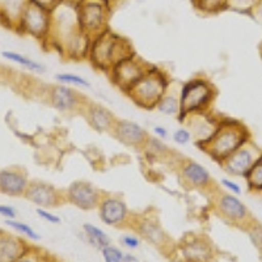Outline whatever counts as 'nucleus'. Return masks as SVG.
I'll return each instance as SVG.
<instances>
[{
    "instance_id": "obj_22",
    "label": "nucleus",
    "mask_w": 262,
    "mask_h": 262,
    "mask_svg": "<svg viewBox=\"0 0 262 262\" xmlns=\"http://www.w3.org/2000/svg\"><path fill=\"white\" fill-rule=\"evenodd\" d=\"M159 113L164 114L168 117H177L179 118L180 113H181V102H180V92H172L170 88L164 93L163 97L160 98V101L158 102L155 107Z\"/></svg>"
},
{
    "instance_id": "obj_18",
    "label": "nucleus",
    "mask_w": 262,
    "mask_h": 262,
    "mask_svg": "<svg viewBox=\"0 0 262 262\" xmlns=\"http://www.w3.org/2000/svg\"><path fill=\"white\" fill-rule=\"evenodd\" d=\"M49 98H50V104L57 111L63 112V113L79 111V109L81 112L85 102L88 101L81 96L80 92L64 84H57L51 86Z\"/></svg>"
},
{
    "instance_id": "obj_28",
    "label": "nucleus",
    "mask_w": 262,
    "mask_h": 262,
    "mask_svg": "<svg viewBox=\"0 0 262 262\" xmlns=\"http://www.w3.org/2000/svg\"><path fill=\"white\" fill-rule=\"evenodd\" d=\"M143 149L154 158H164L169 154V148H168L167 144L156 137H149L144 144Z\"/></svg>"
},
{
    "instance_id": "obj_11",
    "label": "nucleus",
    "mask_w": 262,
    "mask_h": 262,
    "mask_svg": "<svg viewBox=\"0 0 262 262\" xmlns=\"http://www.w3.org/2000/svg\"><path fill=\"white\" fill-rule=\"evenodd\" d=\"M51 12L28 2L20 16V27L34 38L48 39L51 32Z\"/></svg>"
},
{
    "instance_id": "obj_3",
    "label": "nucleus",
    "mask_w": 262,
    "mask_h": 262,
    "mask_svg": "<svg viewBox=\"0 0 262 262\" xmlns=\"http://www.w3.org/2000/svg\"><path fill=\"white\" fill-rule=\"evenodd\" d=\"M170 86V80L167 72L159 67L151 66L148 71L131 86L126 95L133 100V102L146 111L155 109L160 98Z\"/></svg>"
},
{
    "instance_id": "obj_23",
    "label": "nucleus",
    "mask_w": 262,
    "mask_h": 262,
    "mask_svg": "<svg viewBox=\"0 0 262 262\" xmlns=\"http://www.w3.org/2000/svg\"><path fill=\"white\" fill-rule=\"evenodd\" d=\"M15 262H59V258L43 248L29 245Z\"/></svg>"
},
{
    "instance_id": "obj_33",
    "label": "nucleus",
    "mask_w": 262,
    "mask_h": 262,
    "mask_svg": "<svg viewBox=\"0 0 262 262\" xmlns=\"http://www.w3.org/2000/svg\"><path fill=\"white\" fill-rule=\"evenodd\" d=\"M172 139L176 144H180V146H186V144H189L191 142L193 135H191L190 130H189L188 127H180L172 134Z\"/></svg>"
},
{
    "instance_id": "obj_1",
    "label": "nucleus",
    "mask_w": 262,
    "mask_h": 262,
    "mask_svg": "<svg viewBox=\"0 0 262 262\" xmlns=\"http://www.w3.org/2000/svg\"><path fill=\"white\" fill-rule=\"evenodd\" d=\"M250 140L252 138L249 128L242 121L223 118L217 123L212 137L198 148L214 159L217 164H221L224 159L228 158L244 144L249 143Z\"/></svg>"
},
{
    "instance_id": "obj_30",
    "label": "nucleus",
    "mask_w": 262,
    "mask_h": 262,
    "mask_svg": "<svg viewBox=\"0 0 262 262\" xmlns=\"http://www.w3.org/2000/svg\"><path fill=\"white\" fill-rule=\"evenodd\" d=\"M244 231L247 232L248 237H249L250 243L253 244V247L258 252H262V223L254 219Z\"/></svg>"
},
{
    "instance_id": "obj_41",
    "label": "nucleus",
    "mask_w": 262,
    "mask_h": 262,
    "mask_svg": "<svg viewBox=\"0 0 262 262\" xmlns=\"http://www.w3.org/2000/svg\"><path fill=\"white\" fill-rule=\"evenodd\" d=\"M123 262H139V259L135 256H133V254L126 253L125 256H123Z\"/></svg>"
},
{
    "instance_id": "obj_44",
    "label": "nucleus",
    "mask_w": 262,
    "mask_h": 262,
    "mask_svg": "<svg viewBox=\"0 0 262 262\" xmlns=\"http://www.w3.org/2000/svg\"><path fill=\"white\" fill-rule=\"evenodd\" d=\"M261 55H262V45H261Z\"/></svg>"
},
{
    "instance_id": "obj_6",
    "label": "nucleus",
    "mask_w": 262,
    "mask_h": 262,
    "mask_svg": "<svg viewBox=\"0 0 262 262\" xmlns=\"http://www.w3.org/2000/svg\"><path fill=\"white\" fill-rule=\"evenodd\" d=\"M216 90L211 81L206 78H193L184 83L180 90L181 113L179 122H184V118L189 114L209 111L214 102Z\"/></svg>"
},
{
    "instance_id": "obj_10",
    "label": "nucleus",
    "mask_w": 262,
    "mask_h": 262,
    "mask_svg": "<svg viewBox=\"0 0 262 262\" xmlns=\"http://www.w3.org/2000/svg\"><path fill=\"white\" fill-rule=\"evenodd\" d=\"M98 216L106 226L114 228H128L133 215L125 201L116 194L104 193L97 207Z\"/></svg>"
},
{
    "instance_id": "obj_12",
    "label": "nucleus",
    "mask_w": 262,
    "mask_h": 262,
    "mask_svg": "<svg viewBox=\"0 0 262 262\" xmlns=\"http://www.w3.org/2000/svg\"><path fill=\"white\" fill-rule=\"evenodd\" d=\"M102 195L104 193L100 189L96 188L91 182L83 181V180L71 182L64 190L66 203H71L72 206L83 211L97 210Z\"/></svg>"
},
{
    "instance_id": "obj_2",
    "label": "nucleus",
    "mask_w": 262,
    "mask_h": 262,
    "mask_svg": "<svg viewBox=\"0 0 262 262\" xmlns=\"http://www.w3.org/2000/svg\"><path fill=\"white\" fill-rule=\"evenodd\" d=\"M134 54L133 45L125 37L118 36L111 29L92 38L86 59L97 70L109 72L117 62Z\"/></svg>"
},
{
    "instance_id": "obj_42",
    "label": "nucleus",
    "mask_w": 262,
    "mask_h": 262,
    "mask_svg": "<svg viewBox=\"0 0 262 262\" xmlns=\"http://www.w3.org/2000/svg\"><path fill=\"white\" fill-rule=\"evenodd\" d=\"M98 2H101V3L106 4V6H111V2H112V0H98Z\"/></svg>"
},
{
    "instance_id": "obj_14",
    "label": "nucleus",
    "mask_w": 262,
    "mask_h": 262,
    "mask_svg": "<svg viewBox=\"0 0 262 262\" xmlns=\"http://www.w3.org/2000/svg\"><path fill=\"white\" fill-rule=\"evenodd\" d=\"M24 195L28 201L42 209H55L66 203L64 191L48 182H29Z\"/></svg>"
},
{
    "instance_id": "obj_19",
    "label": "nucleus",
    "mask_w": 262,
    "mask_h": 262,
    "mask_svg": "<svg viewBox=\"0 0 262 262\" xmlns=\"http://www.w3.org/2000/svg\"><path fill=\"white\" fill-rule=\"evenodd\" d=\"M81 113L85 117L88 125L97 133H111L117 121L114 114L107 107L97 102L86 101Z\"/></svg>"
},
{
    "instance_id": "obj_21",
    "label": "nucleus",
    "mask_w": 262,
    "mask_h": 262,
    "mask_svg": "<svg viewBox=\"0 0 262 262\" xmlns=\"http://www.w3.org/2000/svg\"><path fill=\"white\" fill-rule=\"evenodd\" d=\"M25 240L0 231V262H15L28 249Z\"/></svg>"
},
{
    "instance_id": "obj_43",
    "label": "nucleus",
    "mask_w": 262,
    "mask_h": 262,
    "mask_svg": "<svg viewBox=\"0 0 262 262\" xmlns=\"http://www.w3.org/2000/svg\"><path fill=\"white\" fill-rule=\"evenodd\" d=\"M259 258H261V262H262V252H259Z\"/></svg>"
},
{
    "instance_id": "obj_29",
    "label": "nucleus",
    "mask_w": 262,
    "mask_h": 262,
    "mask_svg": "<svg viewBox=\"0 0 262 262\" xmlns=\"http://www.w3.org/2000/svg\"><path fill=\"white\" fill-rule=\"evenodd\" d=\"M57 81L59 84H64L69 86H79V88H88L91 86V83L85 78L76 74H70V72H62L55 76Z\"/></svg>"
},
{
    "instance_id": "obj_15",
    "label": "nucleus",
    "mask_w": 262,
    "mask_h": 262,
    "mask_svg": "<svg viewBox=\"0 0 262 262\" xmlns=\"http://www.w3.org/2000/svg\"><path fill=\"white\" fill-rule=\"evenodd\" d=\"M180 177L189 188L198 190H215L216 186L212 181L210 170L201 163L191 159L182 160L179 165Z\"/></svg>"
},
{
    "instance_id": "obj_31",
    "label": "nucleus",
    "mask_w": 262,
    "mask_h": 262,
    "mask_svg": "<svg viewBox=\"0 0 262 262\" xmlns=\"http://www.w3.org/2000/svg\"><path fill=\"white\" fill-rule=\"evenodd\" d=\"M6 224L9 227H12V228H15L16 231H18V232L21 233V235L27 236V237L29 238H33V240H39V238H41L38 233H37L36 231L29 226V224H25L23 223V222L15 221V219H7Z\"/></svg>"
},
{
    "instance_id": "obj_8",
    "label": "nucleus",
    "mask_w": 262,
    "mask_h": 262,
    "mask_svg": "<svg viewBox=\"0 0 262 262\" xmlns=\"http://www.w3.org/2000/svg\"><path fill=\"white\" fill-rule=\"evenodd\" d=\"M76 13L79 27L91 38L109 29L107 23L111 17V7L98 0H84L80 6L76 7Z\"/></svg>"
},
{
    "instance_id": "obj_37",
    "label": "nucleus",
    "mask_w": 262,
    "mask_h": 262,
    "mask_svg": "<svg viewBox=\"0 0 262 262\" xmlns=\"http://www.w3.org/2000/svg\"><path fill=\"white\" fill-rule=\"evenodd\" d=\"M121 244L128 249H137L140 245V238L137 235H126L121 238Z\"/></svg>"
},
{
    "instance_id": "obj_26",
    "label": "nucleus",
    "mask_w": 262,
    "mask_h": 262,
    "mask_svg": "<svg viewBox=\"0 0 262 262\" xmlns=\"http://www.w3.org/2000/svg\"><path fill=\"white\" fill-rule=\"evenodd\" d=\"M191 4L205 15H215L229 8V0H191Z\"/></svg>"
},
{
    "instance_id": "obj_7",
    "label": "nucleus",
    "mask_w": 262,
    "mask_h": 262,
    "mask_svg": "<svg viewBox=\"0 0 262 262\" xmlns=\"http://www.w3.org/2000/svg\"><path fill=\"white\" fill-rule=\"evenodd\" d=\"M215 191L216 194L214 193V198H212L215 214L229 226L237 227L244 231L254 221L247 205L235 194H231L226 190Z\"/></svg>"
},
{
    "instance_id": "obj_4",
    "label": "nucleus",
    "mask_w": 262,
    "mask_h": 262,
    "mask_svg": "<svg viewBox=\"0 0 262 262\" xmlns=\"http://www.w3.org/2000/svg\"><path fill=\"white\" fill-rule=\"evenodd\" d=\"M128 229H131L138 237L148 243L151 247L158 249L161 254L169 258L176 242L165 231L158 214H155L152 210L133 215Z\"/></svg>"
},
{
    "instance_id": "obj_25",
    "label": "nucleus",
    "mask_w": 262,
    "mask_h": 262,
    "mask_svg": "<svg viewBox=\"0 0 262 262\" xmlns=\"http://www.w3.org/2000/svg\"><path fill=\"white\" fill-rule=\"evenodd\" d=\"M245 181L250 191L262 193V152H259V155L254 160L249 173L245 177Z\"/></svg>"
},
{
    "instance_id": "obj_13",
    "label": "nucleus",
    "mask_w": 262,
    "mask_h": 262,
    "mask_svg": "<svg viewBox=\"0 0 262 262\" xmlns=\"http://www.w3.org/2000/svg\"><path fill=\"white\" fill-rule=\"evenodd\" d=\"M258 155V148H256L254 144L252 143V140H250L249 143L244 144L243 147L236 149L233 154H231L228 158L224 159L219 165L231 177L245 179Z\"/></svg>"
},
{
    "instance_id": "obj_20",
    "label": "nucleus",
    "mask_w": 262,
    "mask_h": 262,
    "mask_svg": "<svg viewBox=\"0 0 262 262\" xmlns=\"http://www.w3.org/2000/svg\"><path fill=\"white\" fill-rule=\"evenodd\" d=\"M29 181L23 172L15 169L0 170V191L8 195H24Z\"/></svg>"
},
{
    "instance_id": "obj_45",
    "label": "nucleus",
    "mask_w": 262,
    "mask_h": 262,
    "mask_svg": "<svg viewBox=\"0 0 262 262\" xmlns=\"http://www.w3.org/2000/svg\"><path fill=\"white\" fill-rule=\"evenodd\" d=\"M59 262H66V261H60V259H59Z\"/></svg>"
},
{
    "instance_id": "obj_9",
    "label": "nucleus",
    "mask_w": 262,
    "mask_h": 262,
    "mask_svg": "<svg viewBox=\"0 0 262 262\" xmlns=\"http://www.w3.org/2000/svg\"><path fill=\"white\" fill-rule=\"evenodd\" d=\"M149 67H151V64L144 62L142 58H139L134 53L117 62L107 74H109L112 83L126 93L148 71Z\"/></svg>"
},
{
    "instance_id": "obj_24",
    "label": "nucleus",
    "mask_w": 262,
    "mask_h": 262,
    "mask_svg": "<svg viewBox=\"0 0 262 262\" xmlns=\"http://www.w3.org/2000/svg\"><path fill=\"white\" fill-rule=\"evenodd\" d=\"M83 231L85 233L88 242L93 245V247L98 248L101 250L102 248L111 245V237L107 236V233L105 231H102L101 228H98L97 226L92 223H84L83 224Z\"/></svg>"
},
{
    "instance_id": "obj_5",
    "label": "nucleus",
    "mask_w": 262,
    "mask_h": 262,
    "mask_svg": "<svg viewBox=\"0 0 262 262\" xmlns=\"http://www.w3.org/2000/svg\"><path fill=\"white\" fill-rule=\"evenodd\" d=\"M168 259L172 262H216L217 249L206 233L188 232L176 242Z\"/></svg>"
},
{
    "instance_id": "obj_35",
    "label": "nucleus",
    "mask_w": 262,
    "mask_h": 262,
    "mask_svg": "<svg viewBox=\"0 0 262 262\" xmlns=\"http://www.w3.org/2000/svg\"><path fill=\"white\" fill-rule=\"evenodd\" d=\"M36 212L39 217H42V219L48 222V223H51V224H59L60 223V217L58 216V215L53 214L51 211H49V209L37 207Z\"/></svg>"
},
{
    "instance_id": "obj_17",
    "label": "nucleus",
    "mask_w": 262,
    "mask_h": 262,
    "mask_svg": "<svg viewBox=\"0 0 262 262\" xmlns=\"http://www.w3.org/2000/svg\"><path fill=\"white\" fill-rule=\"evenodd\" d=\"M219 121L221 119L211 116L209 111H205L189 114V116L185 117L182 123H186L191 135H193V139L195 140L196 147H200L212 137V134L216 130Z\"/></svg>"
},
{
    "instance_id": "obj_32",
    "label": "nucleus",
    "mask_w": 262,
    "mask_h": 262,
    "mask_svg": "<svg viewBox=\"0 0 262 262\" xmlns=\"http://www.w3.org/2000/svg\"><path fill=\"white\" fill-rule=\"evenodd\" d=\"M101 253L104 262H123V256H125L122 250L112 244L102 248Z\"/></svg>"
},
{
    "instance_id": "obj_39",
    "label": "nucleus",
    "mask_w": 262,
    "mask_h": 262,
    "mask_svg": "<svg viewBox=\"0 0 262 262\" xmlns=\"http://www.w3.org/2000/svg\"><path fill=\"white\" fill-rule=\"evenodd\" d=\"M154 134H155V137L159 138V139L165 140L169 137V131H168L167 127H164V126H155V127H154Z\"/></svg>"
},
{
    "instance_id": "obj_27",
    "label": "nucleus",
    "mask_w": 262,
    "mask_h": 262,
    "mask_svg": "<svg viewBox=\"0 0 262 262\" xmlns=\"http://www.w3.org/2000/svg\"><path fill=\"white\" fill-rule=\"evenodd\" d=\"M2 55H3L4 58H7L8 60H12V62L23 66V67H25V69L30 70V71H36V72L45 71V67H43L41 63L30 59V58L25 57V55H23V54L13 53V51H3V53H2Z\"/></svg>"
},
{
    "instance_id": "obj_40",
    "label": "nucleus",
    "mask_w": 262,
    "mask_h": 262,
    "mask_svg": "<svg viewBox=\"0 0 262 262\" xmlns=\"http://www.w3.org/2000/svg\"><path fill=\"white\" fill-rule=\"evenodd\" d=\"M84 0H62V3L69 4L71 7H79L81 3H83Z\"/></svg>"
},
{
    "instance_id": "obj_16",
    "label": "nucleus",
    "mask_w": 262,
    "mask_h": 262,
    "mask_svg": "<svg viewBox=\"0 0 262 262\" xmlns=\"http://www.w3.org/2000/svg\"><path fill=\"white\" fill-rule=\"evenodd\" d=\"M111 134L121 144L135 149H143L149 138V134L143 126L130 119H117Z\"/></svg>"
},
{
    "instance_id": "obj_36",
    "label": "nucleus",
    "mask_w": 262,
    "mask_h": 262,
    "mask_svg": "<svg viewBox=\"0 0 262 262\" xmlns=\"http://www.w3.org/2000/svg\"><path fill=\"white\" fill-rule=\"evenodd\" d=\"M29 2L41 7V8L46 9L49 12H53L54 9H57L62 4V0H29Z\"/></svg>"
},
{
    "instance_id": "obj_34",
    "label": "nucleus",
    "mask_w": 262,
    "mask_h": 262,
    "mask_svg": "<svg viewBox=\"0 0 262 262\" xmlns=\"http://www.w3.org/2000/svg\"><path fill=\"white\" fill-rule=\"evenodd\" d=\"M222 186L224 188V190L228 191L231 194H235V195H240L243 193V189L240 186V184L235 181V180L229 179V177H226V179H222L221 181Z\"/></svg>"
},
{
    "instance_id": "obj_38",
    "label": "nucleus",
    "mask_w": 262,
    "mask_h": 262,
    "mask_svg": "<svg viewBox=\"0 0 262 262\" xmlns=\"http://www.w3.org/2000/svg\"><path fill=\"white\" fill-rule=\"evenodd\" d=\"M0 215L7 219H15L16 217V210L13 207H9L6 205H0Z\"/></svg>"
}]
</instances>
